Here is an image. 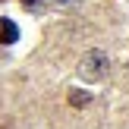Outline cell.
<instances>
[{"instance_id": "1", "label": "cell", "mask_w": 129, "mask_h": 129, "mask_svg": "<svg viewBox=\"0 0 129 129\" xmlns=\"http://www.w3.org/2000/svg\"><path fill=\"white\" fill-rule=\"evenodd\" d=\"M107 73H110V57L104 50H88L79 63V76L85 82H101V79H107Z\"/></svg>"}, {"instance_id": "2", "label": "cell", "mask_w": 129, "mask_h": 129, "mask_svg": "<svg viewBox=\"0 0 129 129\" xmlns=\"http://www.w3.org/2000/svg\"><path fill=\"white\" fill-rule=\"evenodd\" d=\"M19 41V25L13 19H0V44H16Z\"/></svg>"}, {"instance_id": "5", "label": "cell", "mask_w": 129, "mask_h": 129, "mask_svg": "<svg viewBox=\"0 0 129 129\" xmlns=\"http://www.w3.org/2000/svg\"><path fill=\"white\" fill-rule=\"evenodd\" d=\"M50 3H54V6H76L79 0H50Z\"/></svg>"}, {"instance_id": "4", "label": "cell", "mask_w": 129, "mask_h": 129, "mask_svg": "<svg viewBox=\"0 0 129 129\" xmlns=\"http://www.w3.org/2000/svg\"><path fill=\"white\" fill-rule=\"evenodd\" d=\"M47 3H50V0H19V6H22L25 13H44Z\"/></svg>"}, {"instance_id": "3", "label": "cell", "mask_w": 129, "mask_h": 129, "mask_svg": "<svg viewBox=\"0 0 129 129\" xmlns=\"http://www.w3.org/2000/svg\"><path fill=\"white\" fill-rule=\"evenodd\" d=\"M69 107H88L91 104V91H85V88H73V91L66 94Z\"/></svg>"}]
</instances>
